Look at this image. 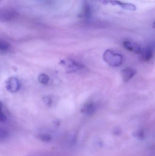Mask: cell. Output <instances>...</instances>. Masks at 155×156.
I'll list each match as a JSON object with an SVG mask.
<instances>
[{
  "instance_id": "obj_1",
  "label": "cell",
  "mask_w": 155,
  "mask_h": 156,
  "mask_svg": "<svg viewBox=\"0 0 155 156\" xmlns=\"http://www.w3.org/2000/svg\"><path fill=\"white\" fill-rule=\"evenodd\" d=\"M106 63L112 67H118L122 65L123 62V56L111 50H106L103 56Z\"/></svg>"
},
{
  "instance_id": "obj_2",
  "label": "cell",
  "mask_w": 155,
  "mask_h": 156,
  "mask_svg": "<svg viewBox=\"0 0 155 156\" xmlns=\"http://www.w3.org/2000/svg\"><path fill=\"white\" fill-rule=\"evenodd\" d=\"M59 64L65 67L66 71L67 73L76 72L82 69L84 67L83 64L69 58L61 60Z\"/></svg>"
},
{
  "instance_id": "obj_3",
  "label": "cell",
  "mask_w": 155,
  "mask_h": 156,
  "mask_svg": "<svg viewBox=\"0 0 155 156\" xmlns=\"http://www.w3.org/2000/svg\"><path fill=\"white\" fill-rule=\"evenodd\" d=\"M92 1L98 2L103 4L118 5L120 6L121 8L128 11H135L136 9V6L134 5L128 3L123 2L119 0H92Z\"/></svg>"
},
{
  "instance_id": "obj_4",
  "label": "cell",
  "mask_w": 155,
  "mask_h": 156,
  "mask_svg": "<svg viewBox=\"0 0 155 156\" xmlns=\"http://www.w3.org/2000/svg\"><path fill=\"white\" fill-rule=\"evenodd\" d=\"M16 16V12L12 9L0 8V22H9L15 18Z\"/></svg>"
},
{
  "instance_id": "obj_5",
  "label": "cell",
  "mask_w": 155,
  "mask_h": 156,
  "mask_svg": "<svg viewBox=\"0 0 155 156\" xmlns=\"http://www.w3.org/2000/svg\"><path fill=\"white\" fill-rule=\"evenodd\" d=\"M7 90L12 93L16 92L20 88V83L18 79L14 77L9 78L6 82Z\"/></svg>"
},
{
  "instance_id": "obj_6",
  "label": "cell",
  "mask_w": 155,
  "mask_h": 156,
  "mask_svg": "<svg viewBox=\"0 0 155 156\" xmlns=\"http://www.w3.org/2000/svg\"><path fill=\"white\" fill-rule=\"evenodd\" d=\"M136 73V71L134 69L127 68L122 70L121 76L123 80L125 82H127L134 77Z\"/></svg>"
},
{
  "instance_id": "obj_7",
  "label": "cell",
  "mask_w": 155,
  "mask_h": 156,
  "mask_svg": "<svg viewBox=\"0 0 155 156\" xmlns=\"http://www.w3.org/2000/svg\"><path fill=\"white\" fill-rule=\"evenodd\" d=\"M96 111V106L92 102L86 103L81 108V112L86 115H92Z\"/></svg>"
},
{
  "instance_id": "obj_8",
  "label": "cell",
  "mask_w": 155,
  "mask_h": 156,
  "mask_svg": "<svg viewBox=\"0 0 155 156\" xmlns=\"http://www.w3.org/2000/svg\"><path fill=\"white\" fill-rule=\"evenodd\" d=\"M123 46L127 50L136 54H140L142 50L141 47L138 44L130 41H125L124 42Z\"/></svg>"
},
{
  "instance_id": "obj_9",
  "label": "cell",
  "mask_w": 155,
  "mask_h": 156,
  "mask_svg": "<svg viewBox=\"0 0 155 156\" xmlns=\"http://www.w3.org/2000/svg\"><path fill=\"white\" fill-rule=\"evenodd\" d=\"M141 58L145 62L149 61L153 57V50L151 48L147 47L141 50Z\"/></svg>"
},
{
  "instance_id": "obj_10",
  "label": "cell",
  "mask_w": 155,
  "mask_h": 156,
  "mask_svg": "<svg viewBox=\"0 0 155 156\" xmlns=\"http://www.w3.org/2000/svg\"><path fill=\"white\" fill-rule=\"evenodd\" d=\"M50 80V78L45 74H42L38 77V81L40 83L45 84L47 83Z\"/></svg>"
},
{
  "instance_id": "obj_11",
  "label": "cell",
  "mask_w": 155,
  "mask_h": 156,
  "mask_svg": "<svg viewBox=\"0 0 155 156\" xmlns=\"http://www.w3.org/2000/svg\"><path fill=\"white\" fill-rule=\"evenodd\" d=\"M8 132L4 129H0V142L4 141L9 137Z\"/></svg>"
},
{
  "instance_id": "obj_12",
  "label": "cell",
  "mask_w": 155,
  "mask_h": 156,
  "mask_svg": "<svg viewBox=\"0 0 155 156\" xmlns=\"http://www.w3.org/2000/svg\"><path fill=\"white\" fill-rule=\"evenodd\" d=\"M37 137L43 142H50L52 140V136L50 135L47 134H42L39 135Z\"/></svg>"
},
{
  "instance_id": "obj_13",
  "label": "cell",
  "mask_w": 155,
  "mask_h": 156,
  "mask_svg": "<svg viewBox=\"0 0 155 156\" xmlns=\"http://www.w3.org/2000/svg\"><path fill=\"white\" fill-rule=\"evenodd\" d=\"M10 47L9 44L4 41L0 40V51H5Z\"/></svg>"
},
{
  "instance_id": "obj_14",
  "label": "cell",
  "mask_w": 155,
  "mask_h": 156,
  "mask_svg": "<svg viewBox=\"0 0 155 156\" xmlns=\"http://www.w3.org/2000/svg\"><path fill=\"white\" fill-rule=\"evenodd\" d=\"M43 101L45 104L49 106H51L52 103V98L50 96H45L43 98Z\"/></svg>"
},
{
  "instance_id": "obj_15",
  "label": "cell",
  "mask_w": 155,
  "mask_h": 156,
  "mask_svg": "<svg viewBox=\"0 0 155 156\" xmlns=\"http://www.w3.org/2000/svg\"><path fill=\"white\" fill-rule=\"evenodd\" d=\"M7 117L4 113L0 111V122H4L6 121Z\"/></svg>"
},
{
  "instance_id": "obj_16",
  "label": "cell",
  "mask_w": 155,
  "mask_h": 156,
  "mask_svg": "<svg viewBox=\"0 0 155 156\" xmlns=\"http://www.w3.org/2000/svg\"><path fill=\"white\" fill-rule=\"evenodd\" d=\"M137 135L139 138H143L144 135L143 132V131H140V132H138Z\"/></svg>"
},
{
  "instance_id": "obj_17",
  "label": "cell",
  "mask_w": 155,
  "mask_h": 156,
  "mask_svg": "<svg viewBox=\"0 0 155 156\" xmlns=\"http://www.w3.org/2000/svg\"><path fill=\"white\" fill-rule=\"evenodd\" d=\"M3 103L1 101H0V111H1V109L2 108Z\"/></svg>"
},
{
  "instance_id": "obj_18",
  "label": "cell",
  "mask_w": 155,
  "mask_h": 156,
  "mask_svg": "<svg viewBox=\"0 0 155 156\" xmlns=\"http://www.w3.org/2000/svg\"><path fill=\"white\" fill-rule=\"evenodd\" d=\"M1 0H0V2H1Z\"/></svg>"
}]
</instances>
